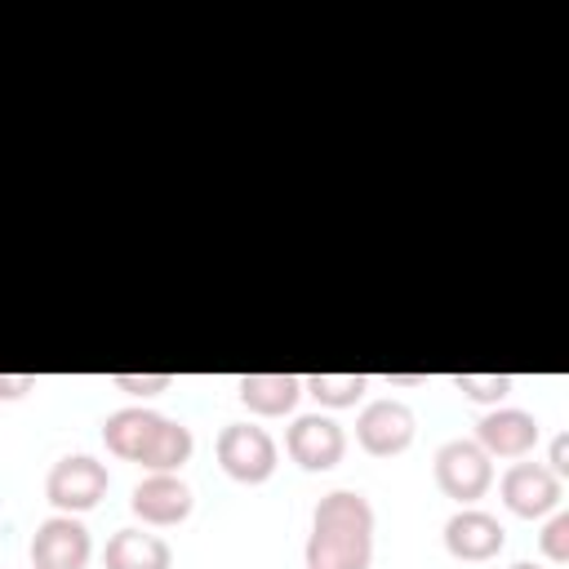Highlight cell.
<instances>
[{"label":"cell","mask_w":569,"mask_h":569,"mask_svg":"<svg viewBox=\"0 0 569 569\" xmlns=\"http://www.w3.org/2000/svg\"><path fill=\"white\" fill-rule=\"evenodd\" d=\"M373 560V507L356 489H333L311 511L307 569H369Z\"/></svg>","instance_id":"1"},{"label":"cell","mask_w":569,"mask_h":569,"mask_svg":"<svg viewBox=\"0 0 569 569\" xmlns=\"http://www.w3.org/2000/svg\"><path fill=\"white\" fill-rule=\"evenodd\" d=\"M102 445L124 462H142L147 471H178L196 449L191 427H182L156 409H142V405L107 413Z\"/></svg>","instance_id":"2"},{"label":"cell","mask_w":569,"mask_h":569,"mask_svg":"<svg viewBox=\"0 0 569 569\" xmlns=\"http://www.w3.org/2000/svg\"><path fill=\"white\" fill-rule=\"evenodd\" d=\"M213 449H218V467L236 485H262L276 471V440L258 422H227Z\"/></svg>","instance_id":"3"},{"label":"cell","mask_w":569,"mask_h":569,"mask_svg":"<svg viewBox=\"0 0 569 569\" xmlns=\"http://www.w3.org/2000/svg\"><path fill=\"white\" fill-rule=\"evenodd\" d=\"M431 467H436L440 493L453 498V502H462V507H471L476 498H485L489 485H493V458L476 440H445L436 449V462Z\"/></svg>","instance_id":"4"},{"label":"cell","mask_w":569,"mask_h":569,"mask_svg":"<svg viewBox=\"0 0 569 569\" xmlns=\"http://www.w3.org/2000/svg\"><path fill=\"white\" fill-rule=\"evenodd\" d=\"M107 467L89 453H67L49 467L44 476V498L62 511V516H80V511H93L102 498H107Z\"/></svg>","instance_id":"5"},{"label":"cell","mask_w":569,"mask_h":569,"mask_svg":"<svg viewBox=\"0 0 569 569\" xmlns=\"http://www.w3.org/2000/svg\"><path fill=\"white\" fill-rule=\"evenodd\" d=\"M413 431H418V418L405 400H369L356 418V440L365 453L373 458H396L413 445Z\"/></svg>","instance_id":"6"},{"label":"cell","mask_w":569,"mask_h":569,"mask_svg":"<svg viewBox=\"0 0 569 569\" xmlns=\"http://www.w3.org/2000/svg\"><path fill=\"white\" fill-rule=\"evenodd\" d=\"M93 556L89 529L76 516H49L40 520V529L31 533V565L36 569H84Z\"/></svg>","instance_id":"7"},{"label":"cell","mask_w":569,"mask_h":569,"mask_svg":"<svg viewBox=\"0 0 569 569\" xmlns=\"http://www.w3.org/2000/svg\"><path fill=\"white\" fill-rule=\"evenodd\" d=\"M502 502L511 516L533 520V516H551L560 507V476L547 471L542 462H511L502 471Z\"/></svg>","instance_id":"8"},{"label":"cell","mask_w":569,"mask_h":569,"mask_svg":"<svg viewBox=\"0 0 569 569\" xmlns=\"http://www.w3.org/2000/svg\"><path fill=\"white\" fill-rule=\"evenodd\" d=\"M284 449H289V458H293L302 471H329V467L342 462L347 436H342V427H338L333 418H325V413H302V418H293V427H289V436H284Z\"/></svg>","instance_id":"9"},{"label":"cell","mask_w":569,"mask_h":569,"mask_svg":"<svg viewBox=\"0 0 569 569\" xmlns=\"http://www.w3.org/2000/svg\"><path fill=\"white\" fill-rule=\"evenodd\" d=\"M191 502H196V498H191V489H187V480H182L178 471H151V476H142V480L133 485V493H129L133 516H138L142 525H156V529L187 520V516H191Z\"/></svg>","instance_id":"10"},{"label":"cell","mask_w":569,"mask_h":569,"mask_svg":"<svg viewBox=\"0 0 569 569\" xmlns=\"http://www.w3.org/2000/svg\"><path fill=\"white\" fill-rule=\"evenodd\" d=\"M507 547V529L498 525V516L480 511V507H462L445 520V551L453 560H493Z\"/></svg>","instance_id":"11"},{"label":"cell","mask_w":569,"mask_h":569,"mask_svg":"<svg viewBox=\"0 0 569 569\" xmlns=\"http://www.w3.org/2000/svg\"><path fill=\"white\" fill-rule=\"evenodd\" d=\"M538 418L525 413V409H489L480 422H476V445L489 453V458H525L533 445H538Z\"/></svg>","instance_id":"12"},{"label":"cell","mask_w":569,"mask_h":569,"mask_svg":"<svg viewBox=\"0 0 569 569\" xmlns=\"http://www.w3.org/2000/svg\"><path fill=\"white\" fill-rule=\"evenodd\" d=\"M236 387H240L244 409L258 413V418L293 413V405H298V396H302V378H298V373H244Z\"/></svg>","instance_id":"13"},{"label":"cell","mask_w":569,"mask_h":569,"mask_svg":"<svg viewBox=\"0 0 569 569\" xmlns=\"http://www.w3.org/2000/svg\"><path fill=\"white\" fill-rule=\"evenodd\" d=\"M169 560H173L169 542L147 529H120V533H111V542L102 551L107 569H169Z\"/></svg>","instance_id":"14"},{"label":"cell","mask_w":569,"mask_h":569,"mask_svg":"<svg viewBox=\"0 0 569 569\" xmlns=\"http://www.w3.org/2000/svg\"><path fill=\"white\" fill-rule=\"evenodd\" d=\"M369 378L365 373H307L302 396H316L325 409H351L365 396Z\"/></svg>","instance_id":"15"},{"label":"cell","mask_w":569,"mask_h":569,"mask_svg":"<svg viewBox=\"0 0 569 569\" xmlns=\"http://www.w3.org/2000/svg\"><path fill=\"white\" fill-rule=\"evenodd\" d=\"M453 387L476 405H498L511 396V373H453Z\"/></svg>","instance_id":"16"},{"label":"cell","mask_w":569,"mask_h":569,"mask_svg":"<svg viewBox=\"0 0 569 569\" xmlns=\"http://www.w3.org/2000/svg\"><path fill=\"white\" fill-rule=\"evenodd\" d=\"M538 547H542V556L551 565H565L569 560V511H551V520L538 533Z\"/></svg>","instance_id":"17"},{"label":"cell","mask_w":569,"mask_h":569,"mask_svg":"<svg viewBox=\"0 0 569 569\" xmlns=\"http://www.w3.org/2000/svg\"><path fill=\"white\" fill-rule=\"evenodd\" d=\"M111 382L129 396H156L173 387V373H111Z\"/></svg>","instance_id":"18"},{"label":"cell","mask_w":569,"mask_h":569,"mask_svg":"<svg viewBox=\"0 0 569 569\" xmlns=\"http://www.w3.org/2000/svg\"><path fill=\"white\" fill-rule=\"evenodd\" d=\"M36 391V373H0V400H18Z\"/></svg>","instance_id":"19"},{"label":"cell","mask_w":569,"mask_h":569,"mask_svg":"<svg viewBox=\"0 0 569 569\" xmlns=\"http://www.w3.org/2000/svg\"><path fill=\"white\" fill-rule=\"evenodd\" d=\"M547 471H556V476H569V436H565V431L551 440V458H547Z\"/></svg>","instance_id":"20"},{"label":"cell","mask_w":569,"mask_h":569,"mask_svg":"<svg viewBox=\"0 0 569 569\" xmlns=\"http://www.w3.org/2000/svg\"><path fill=\"white\" fill-rule=\"evenodd\" d=\"M507 569H542V565H533V560H516V565H507Z\"/></svg>","instance_id":"21"},{"label":"cell","mask_w":569,"mask_h":569,"mask_svg":"<svg viewBox=\"0 0 569 569\" xmlns=\"http://www.w3.org/2000/svg\"><path fill=\"white\" fill-rule=\"evenodd\" d=\"M31 569H36V565H31Z\"/></svg>","instance_id":"22"}]
</instances>
